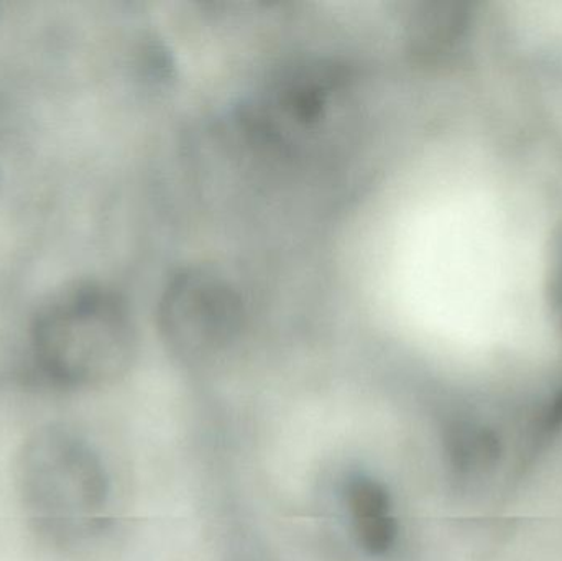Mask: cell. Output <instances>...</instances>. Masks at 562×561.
I'll return each instance as SVG.
<instances>
[{
	"label": "cell",
	"instance_id": "obj_1",
	"mask_svg": "<svg viewBox=\"0 0 562 561\" xmlns=\"http://www.w3.org/2000/svg\"><path fill=\"white\" fill-rule=\"evenodd\" d=\"M12 480L26 527L49 549H85L111 520L108 464L88 435L68 422H48L26 435L13 458Z\"/></svg>",
	"mask_w": 562,
	"mask_h": 561
},
{
	"label": "cell",
	"instance_id": "obj_2",
	"mask_svg": "<svg viewBox=\"0 0 562 561\" xmlns=\"http://www.w3.org/2000/svg\"><path fill=\"white\" fill-rule=\"evenodd\" d=\"M29 343L43 381L63 391H91L128 371L137 333L119 293L81 282L56 290L38 306Z\"/></svg>",
	"mask_w": 562,
	"mask_h": 561
},
{
	"label": "cell",
	"instance_id": "obj_3",
	"mask_svg": "<svg viewBox=\"0 0 562 561\" xmlns=\"http://www.w3.org/2000/svg\"><path fill=\"white\" fill-rule=\"evenodd\" d=\"M243 318L239 293L213 270H183L161 295V332L184 358H207L229 346Z\"/></svg>",
	"mask_w": 562,
	"mask_h": 561
},
{
	"label": "cell",
	"instance_id": "obj_4",
	"mask_svg": "<svg viewBox=\"0 0 562 561\" xmlns=\"http://www.w3.org/2000/svg\"><path fill=\"white\" fill-rule=\"evenodd\" d=\"M344 504L360 549L372 557L389 556L398 540L389 490L369 474L356 473L344 484Z\"/></svg>",
	"mask_w": 562,
	"mask_h": 561
},
{
	"label": "cell",
	"instance_id": "obj_5",
	"mask_svg": "<svg viewBox=\"0 0 562 561\" xmlns=\"http://www.w3.org/2000/svg\"><path fill=\"white\" fill-rule=\"evenodd\" d=\"M468 25L464 7L452 2H426L409 16V43L416 55L425 58L445 55Z\"/></svg>",
	"mask_w": 562,
	"mask_h": 561
},
{
	"label": "cell",
	"instance_id": "obj_6",
	"mask_svg": "<svg viewBox=\"0 0 562 561\" xmlns=\"http://www.w3.org/2000/svg\"><path fill=\"white\" fill-rule=\"evenodd\" d=\"M544 305L562 341V221L548 237L544 249Z\"/></svg>",
	"mask_w": 562,
	"mask_h": 561
}]
</instances>
